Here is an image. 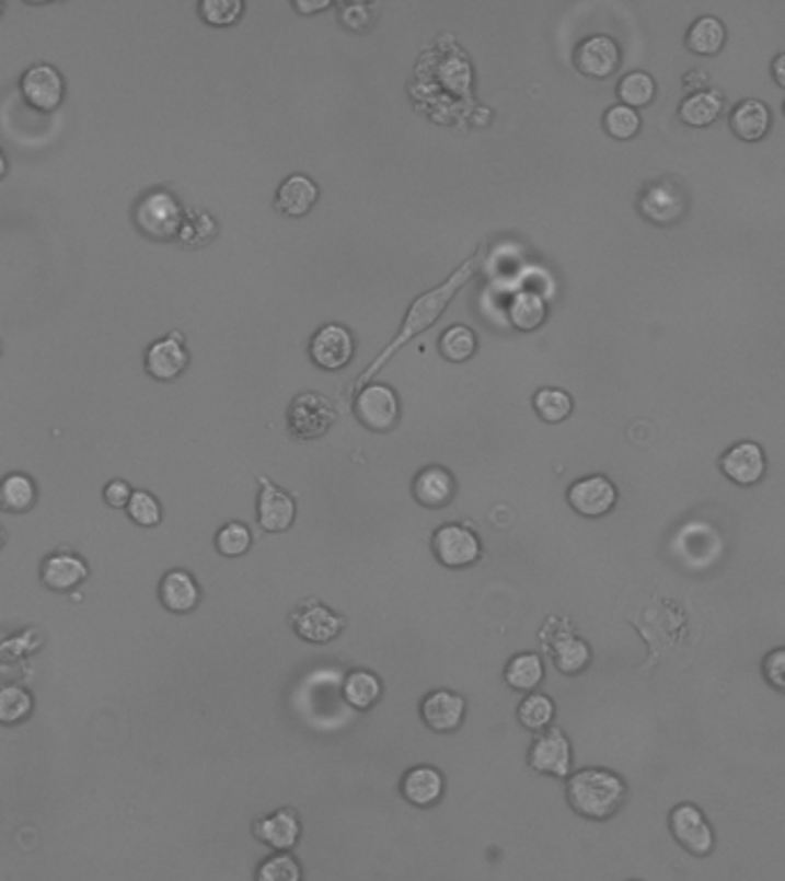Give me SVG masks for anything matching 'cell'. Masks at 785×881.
<instances>
[{
	"label": "cell",
	"mask_w": 785,
	"mask_h": 881,
	"mask_svg": "<svg viewBox=\"0 0 785 881\" xmlns=\"http://www.w3.org/2000/svg\"><path fill=\"white\" fill-rule=\"evenodd\" d=\"M485 251H487L485 244H481L478 251H475V255L469 257L466 262H462V265H460L453 274H450L441 285H437V288H432V290L423 292L420 297H416V299L412 301L407 315H404V320H402V326H400V331H397V336H395V338L384 347V351L379 353L377 359L361 372L359 379H354L351 391H356V389L361 391L363 386H368L370 381L374 379V374H379V370H382V368L391 361L393 353H397L412 338L420 336L423 331H427V328L435 326V324L439 322V317L446 313V308L450 305V301L455 299V294L475 276V271H478L481 257H483Z\"/></svg>",
	"instance_id": "cell-1"
},
{
	"label": "cell",
	"mask_w": 785,
	"mask_h": 881,
	"mask_svg": "<svg viewBox=\"0 0 785 881\" xmlns=\"http://www.w3.org/2000/svg\"><path fill=\"white\" fill-rule=\"evenodd\" d=\"M567 803L586 820L602 822L621 811L627 785L611 769L588 767L567 778Z\"/></svg>",
	"instance_id": "cell-2"
},
{
	"label": "cell",
	"mask_w": 785,
	"mask_h": 881,
	"mask_svg": "<svg viewBox=\"0 0 785 881\" xmlns=\"http://www.w3.org/2000/svg\"><path fill=\"white\" fill-rule=\"evenodd\" d=\"M184 209L177 196L165 188H152L134 205V223L140 234L154 242H173L184 219Z\"/></svg>",
	"instance_id": "cell-3"
},
{
	"label": "cell",
	"mask_w": 785,
	"mask_h": 881,
	"mask_svg": "<svg viewBox=\"0 0 785 881\" xmlns=\"http://www.w3.org/2000/svg\"><path fill=\"white\" fill-rule=\"evenodd\" d=\"M336 418L338 411L326 395L318 391H303L288 407V432L297 441H315L331 430Z\"/></svg>",
	"instance_id": "cell-4"
},
{
	"label": "cell",
	"mask_w": 785,
	"mask_h": 881,
	"mask_svg": "<svg viewBox=\"0 0 785 881\" xmlns=\"http://www.w3.org/2000/svg\"><path fill=\"white\" fill-rule=\"evenodd\" d=\"M676 843L696 859H707L717 847V833L696 803H680L669 815Z\"/></svg>",
	"instance_id": "cell-5"
},
{
	"label": "cell",
	"mask_w": 785,
	"mask_h": 881,
	"mask_svg": "<svg viewBox=\"0 0 785 881\" xmlns=\"http://www.w3.org/2000/svg\"><path fill=\"white\" fill-rule=\"evenodd\" d=\"M23 102L39 113H54L65 102V77L51 62H35L19 79Z\"/></svg>",
	"instance_id": "cell-6"
},
{
	"label": "cell",
	"mask_w": 785,
	"mask_h": 881,
	"mask_svg": "<svg viewBox=\"0 0 785 881\" xmlns=\"http://www.w3.org/2000/svg\"><path fill=\"white\" fill-rule=\"evenodd\" d=\"M432 552L443 567L462 569L481 560L483 544L464 523H443L432 535Z\"/></svg>",
	"instance_id": "cell-7"
},
{
	"label": "cell",
	"mask_w": 785,
	"mask_h": 881,
	"mask_svg": "<svg viewBox=\"0 0 785 881\" xmlns=\"http://www.w3.org/2000/svg\"><path fill=\"white\" fill-rule=\"evenodd\" d=\"M354 414L372 432H391L400 418L397 393L386 384H368L354 397Z\"/></svg>",
	"instance_id": "cell-8"
},
{
	"label": "cell",
	"mask_w": 785,
	"mask_h": 881,
	"mask_svg": "<svg viewBox=\"0 0 785 881\" xmlns=\"http://www.w3.org/2000/svg\"><path fill=\"white\" fill-rule=\"evenodd\" d=\"M638 211L650 223L673 225L686 211V194L684 188L673 179H657L646 184L638 196Z\"/></svg>",
	"instance_id": "cell-9"
},
{
	"label": "cell",
	"mask_w": 785,
	"mask_h": 881,
	"mask_svg": "<svg viewBox=\"0 0 785 881\" xmlns=\"http://www.w3.org/2000/svg\"><path fill=\"white\" fill-rule=\"evenodd\" d=\"M529 765L538 774L567 778L573 772V744L565 732L558 728L544 730L529 751Z\"/></svg>",
	"instance_id": "cell-10"
},
{
	"label": "cell",
	"mask_w": 785,
	"mask_h": 881,
	"mask_svg": "<svg viewBox=\"0 0 785 881\" xmlns=\"http://www.w3.org/2000/svg\"><path fill=\"white\" fill-rule=\"evenodd\" d=\"M356 343L351 331L338 322H328L315 331L311 338V359L322 370H343L354 356Z\"/></svg>",
	"instance_id": "cell-11"
},
{
	"label": "cell",
	"mask_w": 785,
	"mask_h": 881,
	"mask_svg": "<svg viewBox=\"0 0 785 881\" xmlns=\"http://www.w3.org/2000/svg\"><path fill=\"white\" fill-rule=\"evenodd\" d=\"M567 503L577 514L598 519L615 508L617 489L607 475H586L567 489Z\"/></svg>",
	"instance_id": "cell-12"
},
{
	"label": "cell",
	"mask_w": 785,
	"mask_h": 881,
	"mask_svg": "<svg viewBox=\"0 0 785 881\" xmlns=\"http://www.w3.org/2000/svg\"><path fill=\"white\" fill-rule=\"evenodd\" d=\"M257 480H259V494H257L259 529L267 533L290 531L297 519L295 498L278 485H274L269 478H257Z\"/></svg>",
	"instance_id": "cell-13"
},
{
	"label": "cell",
	"mask_w": 785,
	"mask_h": 881,
	"mask_svg": "<svg viewBox=\"0 0 785 881\" xmlns=\"http://www.w3.org/2000/svg\"><path fill=\"white\" fill-rule=\"evenodd\" d=\"M188 361L192 356L180 331H171L146 349V372L157 381H175L188 368Z\"/></svg>",
	"instance_id": "cell-14"
},
{
	"label": "cell",
	"mask_w": 785,
	"mask_h": 881,
	"mask_svg": "<svg viewBox=\"0 0 785 881\" xmlns=\"http://www.w3.org/2000/svg\"><path fill=\"white\" fill-rule=\"evenodd\" d=\"M721 471L728 480L742 487H751L763 480L767 471L765 450L755 441H740L728 448L721 457Z\"/></svg>",
	"instance_id": "cell-15"
},
{
	"label": "cell",
	"mask_w": 785,
	"mask_h": 881,
	"mask_svg": "<svg viewBox=\"0 0 785 881\" xmlns=\"http://www.w3.org/2000/svg\"><path fill=\"white\" fill-rule=\"evenodd\" d=\"M575 65L590 79H607L621 65V46L609 35H590L577 44Z\"/></svg>",
	"instance_id": "cell-16"
},
{
	"label": "cell",
	"mask_w": 785,
	"mask_h": 881,
	"mask_svg": "<svg viewBox=\"0 0 785 881\" xmlns=\"http://www.w3.org/2000/svg\"><path fill=\"white\" fill-rule=\"evenodd\" d=\"M464 714L466 700L455 692H448V688L427 694L420 703L423 723L439 734L455 732L464 721Z\"/></svg>",
	"instance_id": "cell-17"
},
{
	"label": "cell",
	"mask_w": 785,
	"mask_h": 881,
	"mask_svg": "<svg viewBox=\"0 0 785 881\" xmlns=\"http://www.w3.org/2000/svg\"><path fill=\"white\" fill-rule=\"evenodd\" d=\"M253 836L276 851H290L301 841V820L292 808H278L253 822Z\"/></svg>",
	"instance_id": "cell-18"
},
{
	"label": "cell",
	"mask_w": 785,
	"mask_h": 881,
	"mask_svg": "<svg viewBox=\"0 0 785 881\" xmlns=\"http://www.w3.org/2000/svg\"><path fill=\"white\" fill-rule=\"evenodd\" d=\"M292 627L299 638L313 642V646H326L340 636L345 621L324 604H308L292 615Z\"/></svg>",
	"instance_id": "cell-19"
},
{
	"label": "cell",
	"mask_w": 785,
	"mask_h": 881,
	"mask_svg": "<svg viewBox=\"0 0 785 881\" xmlns=\"http://www.w3.org/2000/svg\"><path fill=\"white\" fill-rule=\"evenodd\" d=\"M88 575H90L88 563L71 552L51 554L49 558H44V563L39 567L42 583L54 592L74 590L77 586H81L88 579Z\"/></svg>",
	"instance_id": "cell-20"
},
{
	"label": "cell",
	"mask_w": 785,
	"mask_h": 881,
	"mask_svg": "<svg viewBox=\"0 0 785 881\" xmlns=\"http://www.w3.org/2000/svg\"><path fill=\"white\" fill-rule=\"evenodd\" d=\"M414 498L423 506V508H430V510H439L446 508L450 501H453L455 496V478L453 473L443 466H425L423 471H418V475L414 478L412 485Z\"/></svg>",
	"instance_id": "cell-21"
},
{
	"label": "cell",
	"mask_w": 785,
	"mask_h": 881,
	"mask_svg": "<svg viewBox=\"0 0 785 881\" xmlns=\"http://www.w3.org/2000/svg\"><path fill=\"white\" fill-rule=\"evenodd\" d=\"M318 198H320L318 184L308 175L295 173L288 179H282V184L278 186L276 209L290 219H301L315 207Z\"/></svg>",
	"instance_id": "cell-22"
},
{
	"label": "cell",
	"mask_w": 785,
	"mask_h": 881,
	"mask_svg": "<svg viewBox=\"0 0 785 881\" xmlns=\"http://www.w3.org/2000/svg\"><path fill=\"white\" fill-rule=\"evenodd\" d=\"M443 776L439 769L430 767V765H420L409 769L402 778V797L407 799L412 805L416 808H432L441 801L443 797Z\"/></svg>",
	"instance_id": "cell-23"
},
{
	"label": "cell",
	"mask_w": 785,
	"mask_h": 881,
	"mask_svg": "<svg viewBox=\"0 0 785 881\" xmlns=\"http://www.w3.org/2000/svg\"><path fill=\"white\" fill-rule=\"evenodd\" d=\"M159 600L171 613H192L200 602V588L186 569H171L159 583Z\"/></svg>",
	"instance_id": "cell-24"
},
{
	"label": "cell",
	"mask_w": 785,
	"mask_h": 881,
	"mask_svg": "<svg viewBox=\"0 0 785 881\" xmlns=\"http://www.w3.org/2000/svg\"><path fill=\"white\" fill-rule=\"evenodd\" d=\"M772 127V111L763 100H742L740 104H735L730 111V129L737 138L742 140H760L765 138Z\"/></svg>",
	"instance_id": "cell-25"
},
{
	"label": "cell",
	"mask_w": 785,
	"mask_h": 881,
	"mask_svg": "<svg viewBox=\"0 0 785 881\" xmlns=\"http://www.w3.org/2000/svg\"><path fill=\"white\" fill-rule=\"evenodd\" d=\"M37 503V485L28 473H8L0 480V510L8 514H26Z\"/></svg>",
	"instance_id": "cell-26"
},
{
	"label": "cell",
	"mask_w": 785,
	"mask_h": 881,
	"mask_svg": "<svg viewBox=\"0 0 785 881\" xmlns=\"http://www.w3.org/2000/svg\"><path fill=\"white\" fill-rule=\"evenodd\" d=\"M721 111H724V97L717 90H699L686 94L680 104L678 115L689 127H707L719 120Z\"/></svg>",
	"instance_id": "cell-27"
},
{
	"label": "cell",
	"mask_w": 785,
	"mask_h": 881,
	"mask_svg": "<svg viewBox=\"0 0 785 881\" xmlns=\"http://www.w3.org/2000/svg\"><path fill=\"white\" fill-rule=\"evenodd\" d=\"M726 42L724 21L705 14L699 16L686 31V49L696 56H717Z\"/></svg>",
	"instance_id": "cell-28"
},
{
	"label": "cell",
	"mask_w": 785,
	"mask_h": 881,
	"mask_svg": "<svg viewBox=\"0 0 785 881\" xmlns=\"http://www.w3.org/2000/svg\"><path fill=\"white\" fill-rule=\"evenodd\" d=\"M508 320L519 331H535L546 320V301L533 290H519L508 303Z\"/></svg>",
	"instance_id": "cell-29"
},
{
	"label": "cell",
	"mask_w": 785,
	"mask_h": 881,
	"mask_svg": "<svg viewBox=\"0 0 785 881\" xmlns=\"http://www.w3.org/2000/svg\"><path fill=\"white\" fill-rule=\"evenodd\" d=\"M217 221L203 209H184V219L177 232V244L184 248H203L217 236Z\"/></svg>",
	"instance_id": "cell-30"
},
{
	"label": "cell",
	"mask_w": 785,
	"mask_h": 881,
	"mask_svg": "<svg viewBox=\"0 0 785 881\" xmlns=\"http://www.w3.org/2000/svg\"><path fill=\"white\" fill-rule=\"evenodd\" d=\"M504 680L515 692H533L544 680V663L535 652H521L506 665Z\"/></svg>",
	"instance_id": "cell-31"
},
{
	"label": "cell",
	"mask_w": 785,
	"mask_h": 881,
	"mask_svg": "<svg viewBox=\"0 0 785 881\" xmlns=\"http://www.w3.org/2000/svg\"><path fill=\"white\" fill-rule=\"evenodd\" d=\"M552 654H554V665L565 675H577V673L586 671V665L590 663V657H592L588 642L573 634H565L561 638H556Z\"/></svg>",
	"instance_id": "cell-32"
},
{
	"label": "cell",
	"mask_w": 785,
	"mask_h": 881,
	"mask_svg": "<svg viewBox=\"0 0 785 881\" xmlns=\"http://www.w3.org/2000/svg\"><path fill=\"white\" fill-rule=\"evenodd\" d=\"M382 692H384L382 682H379V677L370 671H351L343 684L345 700L354 709L361 711L370 709L379 698H382Z\"/></svg>",
	"instance_id": "cell-33"
},
{
	"label": "cell",
	"mask_w": 785,
	"mask_h": 881,
	"mask_svg": "<svg viewBox=\"0 0 785 881\" xmlns=\"http://www.w3.org/2000/svg\"><path fill=\"white\" fill-rule=\"evenodd\" d=\"M478 349V338L475 331L466 324H453L443 331L439 338V351L448 363H464Z\"/></svg>",
	"instance_id": "cell-34"
},
{
	"label": "cell",
	"mask_w": 785,
	"mask_h": 881,
	"mask_svg": "<svg viewBox=\"0 0 785 881\" xmlns=\"http://www.w3.org/2000/svg\"><path fill=\"white\" fill-rule=\"evenodd\" d=\"M35 707L28 688L19 684L0 686V726H16L26 721Z\"/></svg>",
	"instance_id": "cell-35"
},
{
	"label": "cell",
	"mask_w": 785,
	"mask_h": 881,
	"mask_svg": "<svg viewBox=\"0 0 785 881\" xmlns=\"http://www.w3.org/2000/svg\"><path fill=\"white\" fill-rule=\"evenodd\" d=\"M533 409L544 422L556 425L569 418V414L575 409V402L567 391L544 386L533 395Z\"/></svg>",
	"instance_id": "cell-36"
},
{
	"label": "cell",
	"mask_w": 785,
	"mask_h": 881,
	"mask_svg": "<svg viewBox=\"0 0 785 881\" xmlns=\"http://www.w3.org/2000/svg\"><path fill=\"white\" fill-rule=\"evenodd\" d=\"M655 94H657V83L648 71L636 69L617 81V97H621V104H625L630 108L648 106L655 100Z\"/></svg>",
	"instance_id": "cell-37"
},
{
	"label": "cell",
	"mask_w": 785,
	"mask_h": 881,
	"mask_svg": "<svg viewBox=\"0 0 785 881\" xmlns=\"http://www.w3.org/2000/svg\"><path fill=\"white\" fill-rule=\"evenodd\" d=\"M554 714H556V705H554V700L550 696L529 694L527 698L521 700V705L517 709V719L527 730L542 732L546 726L554 721Z\"/></svg>",
	"instance_id": "cell-38"
},
{
	"label": "cell",
	"mask_w": 785,
	"mask_h": 881,
	"mask_svg": "<svg viewBox=\"0 0 785 881\" xmlns=\"http://www.w3.org/2000/svg\"><path fill=\"white\" fill-rule=\"evenodd\" d=\"M255 881H303V868L290 851H276L257 866Z\"/></svg>",
	"instance_id": "cell-39"
},
{
	"label": "cell",
	"mask_w": 785,
	"mask_h": 881,
	"mask_svg": "<svg viewBox=\"0 0 785 881\" xmlns=\"http://www.w3.org/2000/svg\"><path fill=\"white\" fill-rule=\"evenodd\" d=\"M127 517L140 529H154L163 519V508L154 494L136 489L127 506Z\"/></svg>",
	"instance_id": "cell-40"
},
{
	"label": "cell",
	"mask_w": 785,
	"mask_h": 881,
	"mask_svg": "<svg viewBox=\"0 0 785 881\" xmlns=\"http://www.w3.org/2000/svg\"><path fill=\"white\" fill-rule=\"evenodd\" d=\"M604 129L609 136L617 140L634 138L640 129V115L636 108H630L625 104H613L604 113Z\"/></svg>",
	"instance_id": "cell-41"
},
{
	"label": "cell",
	"mask_w": 785,
	"mask_h": 881,
	"mask_svg": "<svg viewBox=\"0 0 785 881\" xmlns=\"http://www.w3.org/2000/svg\"><path fill=\"white\" fill-rule=\"evenodd\" d=\"M251 531L242 521H228L226 526L217 533V549L221 556L236 558L244 556L251 549Z\"/></svg>",
	"instance_id": "cell-42"
},
{
	"label": "cell",
	"mask_w": 785,
	"mask_h": 881,
	"mask_svg": "<svg viewBox=\"0 0 785 881\" xmlns=\"http://www.w3.org/2000/svg\"><path fill=\"white\" fill-rule=\"evenodd\" d=\"M244 12L242 0H203L198 5V14L203 16L209 26H232V23L240 21Z\"/></svg>",
	"instance_id": "cell-43"
},
{
	"label": "cell",
	"mask_w": 785,
	"mask_h": 881,
	"mask_svg": "<svg viewBox=\"0 0 785 881\" xmlns=\"http://www.w3.org/2000/svg\"><path fill=\"white\" fill-rule=\"evenodd\" d=\"M763 675L772 688L785 694V648H776L763 659Z\"/></svg>",
	"instance_id": "cell-44"
},
{
	"label": "cell",
	"mask_w": 785,
	"mask_h": 881,
	"mask_svg": "<svg viewBox=\"0 0 785 881\" xmlns=\"http://www.w3.org/2000/svg\"><path fill=\"white\" fill-rule=\"evenodd\" d=\"M340 21L349 31H366L372 23L370 5L368 3H343L340 5Z\"/></svg>",
	"instance_id": "cell-45"
},
{
	"label": "cell",
	"mask_w": 785,
	"mask_h": 881,
	"mask_svg": "<svg viewBox=\"0 0 785 881\" xmlns=\"http://www.w3.org/2000/svg\"><path fill=\"white\" fill-rule=\"evenodd\" d=\"M131 496H134V489L125 480H111L104 487V503L113 510H127Z\"/></svg>",
	"instance_id": "cell-46"
},
{
	"label": "cell",
	"mask_w": 785,
	"mask_h": 881,
	"mask_svg": "<svg viewBox=\"0 0 785 881\" xmlns=\"http://www.w3.org/2000/svg\"><path fill=\"white\" fill-rule=\"evenodd\" d=\"M772 77H774V81L785 90V51H781V54L772 60Z\"/></svg>",
	"instance_id": "cell-47"
},
{
	"label": "cell",
	"mask_w": 785,
	"mask_h": 881,
	"mask_svg": "<svg viewBox=\"0 0 785 881\" xmlns=\"http://www.w3.org/2000/svg\"><path fill=\"white\" fill-rule=\"evenodd\" d=\"M326 8H331L328 0H322V3H303V0H295V10H299L301 14H311V12L326 10Z\"/></svg>",
	"instance_id": "cell-48"
},
{
	"label": "cell",
	"mask_w": 785,
	"mask_h": 881,
	"mask_svg": "<svg viewBox=\"0 0 785 881\" xmlns=\"http://www.w3.org/2000/svg\"><path fill=\"white\" fill-rule=\"evenodd\" d=\"M5 175H8V157L3 150H0V179H3Z\"/></svg>",
	"instance_id": "cell-49"
},
{
	"label": "cell",
	"mask_w": 785,
	"mask_h": 881,
	"mask_svg": "<svg viewBox=\"0 0 785 881\" xmlns=\"http://www.w3.org/2000/svg\"><path fill=\"white\" fill-rule=\"evenodd\" d=\"M3 544H5V533H3V526H0V549H3Z\"/></svg>",
	"instance_id": "cell-50"
},
{
	"label": "cell",
	"mask_w": 785,
	"mask_h": 881,
	"mask_svg": "<svg viewBox=\"0 0 785 881\" xmlns=\"http://www.w3.org/2000/svg\"><path fill=\"white\" fill-rule=\"evenodd\" d=\"M3 12H5V3H3V0H0V16H3Z\"/></svg>",
	"instance_id": "cell-51"
},
{
	"label": "cell",
	"mask_w": 785,
	"mask_h": 881,
	"mask_svg": "<svg viewBox=\"0 0 785 881\" xmlns=\"http://www.w3.org/2000/svg\"><path fill=\"white\" fill-rule=\"evenodd\" d=\"M0 353H3V343H0Z\"/></svg>",
	"instance_id": "cell-52"
},
{
	"label": "cell",
	"mask_w": 785,
	"mask_h": 881,
	"mask_svg": "<svg viewBox=\"0 0 785 881\" xmlns=\"http://www.w3.org/2000/svg\"><path fill=\"white\" fill-rule=\"evenodd\" d=\"M783 113H785V104H783Z\"/></svg>",
	"instance_id": "cell-53"
},
{
	"label": "cell",
	"mask_w": 785,
	"mask_h": 881,
	"mask_svg": "<svg viewBox=\"0 0 785 881\" xmlns=\"http://www.w3.org/2000/svg\"><path fill=\"white\" fill-rule=\"evenodd\" d=\"M632 881H636V879H632Z\"/></svg>",
	"instance_id": "cell-54"
}]
</instances>
